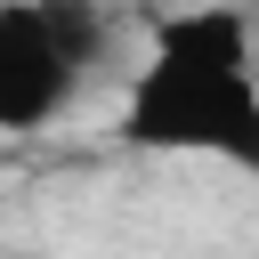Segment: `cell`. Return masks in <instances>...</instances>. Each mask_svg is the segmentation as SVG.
Returning a JSON list of instances; mask_svg holds the SVG:
<instances>
[{
  "mask_svg": "<svg viewBox=\"0 0 259 259\" xmlns=\"http://www.w3.org/2000/svg\"><path fill=\"white\" fill-rule=\"evenodd\" d=\"M121 146L162 162H219L259 178V32L235 0L170 8L113 105Z\"/></svg>",
  "mask_w": 259,
  "mask_h": 259,
  "instance_id": "6da1fadb",
  "label": "cell"
},
{
  "mask_svg": "<svg viewBox=\"0 0 259 259\" xmlns=\"http://www.w3.org/2000/svg\"><path fill=\"white\" fill-rule=\"evenodd\" d=\"M89 0H0V138H40L73 113L97 65Z\"/></svg>",
  "mask_w": 259,
  "mask_h": 259,
  "instance_id": "7a4b0ae2",
  "label": "cell"
}]
</instances>
